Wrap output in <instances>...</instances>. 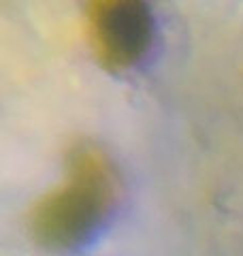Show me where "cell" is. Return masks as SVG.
Wrapping results in <instances>:
<instances>
[{
	"instance_id": "1",
	"label": "cell",
	"mask_w": 243,
	"mask_h": 256,
	"mask_svg": "<svg viewBox=\"0 0 243 256\" xmlns=\"http://www.w3.org/2000/svg\"><path fill=\"white\" fill-rule=\"evenodd\" d=\"M88 32L98 62L120 73L148 56L154 15L148 0H88Z\"/></svg>"
}]
</instances>
